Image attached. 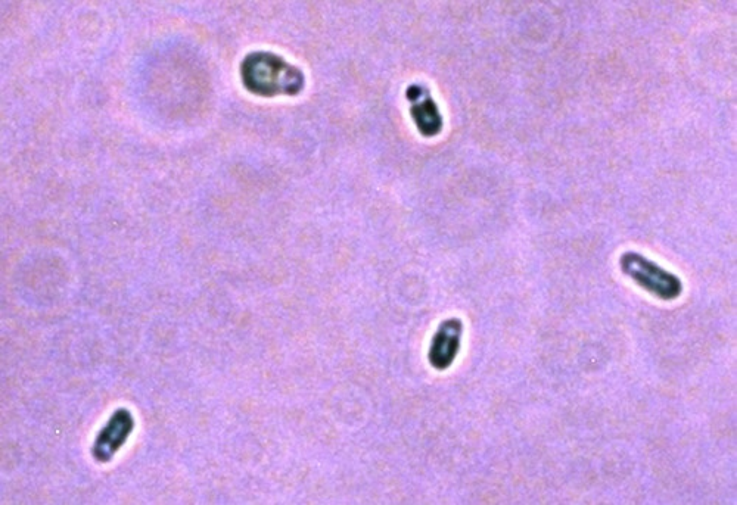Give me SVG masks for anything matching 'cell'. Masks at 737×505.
<instances>
[{
    "instance_id": "cell-1",
    "label": "cell",
    "mask_w": 737,
    "mask_h": 505,
    "mask_svg": "<svg viewBox=\"0 0 737 505\" xmlns=\"http://www.w3.org/2000/svg\"><path fill=\"white\" fill-rule=\"evenodd\" d=\"M242 81L257 95H297L303 89L304 76L281 56L254 52L242 64Z\"/></svg>"
},
{
    "instance_id": "cell-2",
    "label": "cell",
    "mask_w": 737,
    "mask_h": 505,
    "mask_svg": "<svg viewBox=\"0 0 737 505\" xmlns=\"http://www.w3.org/2000/svg\"><path fill=\"white\" fill-rule=\"evenodd\" d=\"M620 267L625 276L630 277L643 291L661 301H674L683 293V283L679 276L653 263L639 252H624L620 258Z\"/></svg>"
},
{
    "instance_id": "cell-3",
    "label": "cell",
    "mask_w": 737,
    "mask_h": 505,
    "mask_svg": "<svg viewBox=\"0 0 737 505\" xmlns=\"http://www.w3.org/2000/svg\"><path fill=\"white\" fill-rule=\"evenodd\" d=\"M463 324L457 319L443 321L432 339L429 349V363L434 369L447 370L452 366L460 341H462Z\"/></svg>"
},
{
    "instance_id": "cell-4",
    "label": "cell",
    "mask_w": 737,
    "mask_h": 505,
    "mask_svg": "<svg viewBox=\"0 0 737 505\" xmlns=\"http://www.w3.org/2000/svg\"><path fill=\"white\" fill-rule=\"evenodd\" d=\"M407 98L412 102V117L419 132L426 137L437 136L443 129V118L428 90L422 86H410Z\"/></svg>"
},
{
    "instance_id": "cell-5",
    "label": "cell",
    "mask_w": 737,
    "mask_h": 505,
    "mask_svg": "<svg viewBox=\"0 0 737 505\" xmlns=\"http://www.w3.org/2000/svg\"><path fill=\"white\" fill-rule=\"evenodd\" d=\"M132 429L133 419L129 411L118 410L96 439L95 457L101 461L110 460L118 448L124 444Z\"/></svg>"
}]
</instances>
